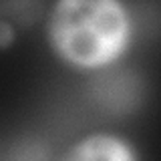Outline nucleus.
<instances>
[{"instance_id":"nucleus-1","label":"nucleus","mask_w":161,"mask_h":161,"mask_svg":"<svg viewBox=\"0 0 161 161\" xmlns=\"http://www.w3.org/2000/svg\"><path fill=\"white\" fill-rule=\"evenodd\" d=\"M129 30L127 12L115 0H63L48 20L53 48L80 69L113 63L127 47Z\"/></svg>"},{"instance_id":"nucleus-2","label":"nucleus","mask_w":161,"mask_h":161,"mask_svg":"<svg viewBox=\"0 0 161 161\" xmlns=\"http://www.w3.org/2000/svg\"><path fill=\"white\" fill-rule=\"evenodd\" d=\"M63 161H137L127 141L115 135H89L75 143Z\"/></svg>"},{"instance_id":"nucleus-3","label":"nucleus","mask_w":161,"mask_h":161,"mask_svg":"<svg viewBox=\"0 0 161 161\" xmlns=\"http://www.w3.org/2000/svg\"><path fill=\"white\" fill-rule=\"evenodd\" d=\"M14 40V28L8 20L0 18V48H6Z\"/></svg>"}]
</instances>
